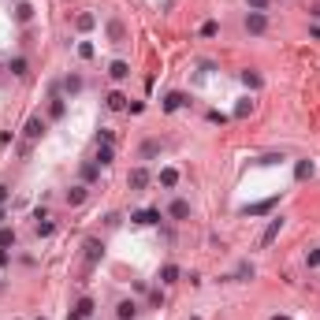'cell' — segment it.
<instances>
[{"instance_id": "60d3db41", "label": "cell", "mask_w": 320, "mask_h": 320, "mask_svg": "<svg viewBox=\"0 0 320 320\" xmlns=\"http://www.w3.org/2000/svg\"><path fill=\"white\" fill-rule=\"evenodd\" d=\"M313 19H320V4H316V8H313Z\"/></svg>"}, {"instance_id": "ac0fdd59", "label": "cell", "mask_w": 320, "mask_h": 320, "mask_svg": "<svg viewBox=\"0 0 320 320\" xmlns=\"http://www.w3.org/2000/svg\"><path fill=\"white\" fill-rule=\"evenodd\" d=\"M179 279V264H164L160 268V283H175Z\"/></svg>"}, {"instance_id": "4dcf8cb0", "label": "cell", "mask_w": 320, "mask_h": 320, "mask_svg": "<svg viewBox=\"0 0 320 320\" xmlns=\"http://www.w3.org/2000/svg\"><path fill=\"white\" fill-rule=\"evenodd\" d=\"M306 264H309V268H320V250H309V253H306Z\"/></svg>"}, {"instance_id": "d590c367", "label": "cell", "mask_w": 320, "mask_h": 320, "mask_svg": "<svg viewBox=\"0 0 320 320\" xmlns=\"http://www.w3.org/2000/svg\"><path fill=\"white\" fill-rule=\"evenodd\" d=\"M268 4H272V0H250V8H253V11H264Z\"/></svg>"}, {"instance_id": "e575fe53", "label": "cell", "mask_w": 320, "mask_h": 320, "mask_svg": "<svg viewBox=\"0 0 320 320\" xmlns=\"http://www.w3.org/2000/svg\"><path fill=\"white\" fill-rule=\"evenodd\" d=\"M156 149H160V146H156V141H146V146H141V156H153Z\"/></svg>"}, {"instance_id": "277c9868", "label": "cell", "mask_w": 320, "mask_h": 320, "mask_svg": "<svg viewBox=\"0 0 320 320\" xmlns=\"http://www.w3.org/2000/svg\"><path fill=\"white\" fill-rule=\"evenodd\" d=\"M23 134H26V141H38V138L45 134V119H41V116H30L26 127H23Z\"/></svg>"}, {"instance_id": "5b68a950", "label": "cell", "mask_w": 320, "mask_h": 320, "mask_svg": "<svg viewBox=\"0 0 320 320\" xmlns=\"http://www.w3.org/2000/svg\"><path fill=\"white\" fill-rule=\"evenodd\" d=\"M246 30H250V34H264V30H268L264 11H250V15H246Z\"/></svg>"}, {"instance_id": "603a6c76", "label": "cell", "mask_w": 320, "mask_h": 320, "mask_svg": "<svg viewBox=\"0 0 320 320\" xmlns=\"http://www.w3.org/2000/svg\"><path fill=\"white\" fill-rule=\"evenodd\" d=\"M8 71H11L15 78H23V75H26V60H23V56H15V60L8 63Z\"/></svg>"}, {"instance_id": "9c48e42d", "label": "cell", "mask_w": 320, "mask_h": 320, "mask_svg": "<svg viewBox=\"0 0 320 320\" xmlns=\"http://www.w3.org/2000/svg\"><path fill=\"white\" fill-rule=\"evenodd\" d=\"M134 316H138V306H134L131 298H123L119 306H116V320H134Z\"/></svg>"}, {"instance_id": "6da1fadb", "label": "cell", "mask_w": 320, "mask_h": 320, "mask_svg": "<svg viewBox=\"0 0 320 320\" xmlns=\"http://www.w3.org/2000/svg\"><path fill=\"white\" fill-rule=\"evenodd\" d=\"M104 257V242L101 238H86V268H97Z\"/></svg>"}, {"instance_id": "7402d4cb", "label": "cell", "mask_w": 320, "mask_h": 320, "mask_svg": "<svg viewBox=\"0 0 320 320\" xmlns=\"http://www.w3.org/2000/svg\"><path fill=\"white\" fill-rule=\"evenodd\" d=\"M15 19H19V23H30V19H34V8H30L26 0H23V4L15 8Z\"/></svg>"}, {"instance_id": "d6a6232c", "label": "cell", "mask_w": 320, "mask_h": 320, "mask_svg": "<svg viewBox=\"0 0 320 320\" xmlns=\"http://www.w3.org/2000/svg\"><path fill=\"white\" fill-rule=\"evenodd\" d=\"M216 30H220L216 23H205V26H201V38H216Z\"/></svg>"}, {"instance_id": "5bb4252c", "label": "cell", "mask_w": 320, "mask_h": 320, "mask_svg": "<svg viewBox=\"0 0 320 320\" xmlns=\"http://www.w3.org/2000/svg\"><path fill=\"white\" fill-rule=\"evenodd\" d=\"M93 160H97L101 168H108L112 160H116V149H112V146H97V156H93Z\"/></svg>"}, {"instance_id": "3957f363", "label": "cell", "mask_w": 320, "mask_h": 320, "mask_svg": "<svg viewBox=\"0 0 320 320\" xmlns=\"http://www.w3.org/2000/svg\"><path fill=\"white\" fill-rule=\"evenodd\" d=\"M279 231H283V216H272L268 227H264V235H261V246H272L279 238Z\"/></svg>"}, {"instance_id": "f1b7e54d", "label": "cell", "mask_w": 320, "mask_h": 320, "mask_svg": "<svg viewBox=\"0 0 320 320\" xmlns=\"http://www.w3.org/2000/svg\"><path fill=\"white\" fill-rule=\"evenodd\" d=\"M8 246H15V231L11 227H0V250H8Z\"/></svg>"}, {"instance_id": "52a82bcc", "label": "cell", "mask_w": 320, "mask_h": 320, "mask_svg": "<svg viewBox=\"0 0 320 320\" xmlns=\"http://www.w3.org/2000/svg\"><path fill=\"white\" fill-rule=\"evenodd\" d=\"M276 201H279V198H268V201H257V205H246L242 216H264V212L276 209Z\"/></svg>"}, {"instance_id": "44dd1931", "label": "cell", "mask_w": 320, "mask_h": 320, "mask_svg": "<svg viewBox=\"0 0 320 320\" xmlns=\"http://www.w3.org/2000/svg\"><path fill=\"white\" fill-rule=\"evenodd\" d=\"M231 279H238V283H242V279H253V264H250V261H242V264L235 268V276H231Z\"/></svg>"}, {"instance_id": "ffe728a7", "label": "cell", "mask_w": 320, "mask_h": 320, "mask_svg": "<svg viewBox=\"0 0 320 320\" xmlns=\"http://www.w3.org/2000/svg\"><path fill=\"white\" fill-rule=\"evenodd\" d=\"M86 201V186H71L67 190V205H82Z\"/></svg>"}, {"instance_id": "1f68e13d", "label": "cell", "mask_w": 320, "mask_h": 320, "mask_svg": "<svg viewBox=\"0 0 320 320\" xmlns=\"http://www.w3.org/2000/svg\"><path fill=\"white\" fill-rule=\"evenodd\" d=\"M78 56H82V60H93V45L82 41V45H78Z\"/></svg>"}, {"instance_id": "83f0119b", "label": "cell", "mask_w": 320, "mask_h": 320, "mask_svg": "<svg viewBox=\"0 0 320 320\" xmlns=\"http://www.w3.org/2000/svg\"><path fill=\"white\" fill-rule=\"evenodd\" d=\"M97 175H101V164H97V160H93V164H86V168H82V179H86V183H93V179H97Z\"/></svg>"}, {"instance_id": "e0dca14e", "label": "cell", "mask_w": 320, "mask_h": 320, "mask_svg": "<svg viewBox=\"0 0 320 320\" xmlns=\"http://www.w3.org/2000/svg\"><path fill=\"white\" fill-rule=\"evenodd\" d=\"M313 175V160H298L294 164V179H309Z\"/></svg>"}, {"instance_id": "d4e9b609", "label": "cell", "mask_w": 320, "mask_h": 320, "mask_svg": "<svg viewBox=\"0 0 320 320\" xmlns=\"http://www.w3.org/2000/svg\"><path fill=\"white\" fill-rule=\"evenodd\" d=\"M78 313H82V316H93V309H97V306H93V298L86 294V298H78V306H75Z\"/></svg>"}, {"instance_id": "7a4b0ae2", "label": "cell", "mask_w": 320, "mask_h": 320, "mask_svg": "<svg viewBox=\"0 0 320 320\" xmlns=\"http://www.w3.org/2000/svg\"><path fill=\"white\" fill-rule=\"evenodd\" d=\"M149 179H153V175H149L146 168H131V175H127V186H131V190H146Z\"/></svg>"}, {"instance_id": "f35d334b", "label": "cell", "mask_w": 320, "mask_h": 320, "mask_svg": "<svg viewBox=\"0 0 320 320\" xmlns=\"http://www.w3.org/2000/svg\"><path fill=\"white\" fill-rule=\"evenodd\" d=\"M67 320H86V316L78 313V309H71V313H67Z\"/></svg>"}, {"instance_id": "d6986e66", "label": "cell", "mask_w": 320, "mask_h": 320, "mask_svg": "<svg viewBox=\"0 0 320 320\" xmlns=\"http://www.w3.org/2000/svg\"><path fill=\"white\" fill-rule=\"evenodd\" d=\"M175 183H179V171H175V168H164V171H160V186H175Z\"/></svg>"}, {"instance_id": "ab89813d", "label": "cell", "mask_w": 320, "mask_h": 320, "mask_svg": "<svg viewBox=\"0 0 320 320\" xmlns=\"http://www.w3.org/2000/svg\"><path fill=\"white\" fill-rule=\"evenodd\" d=\"M4 216H8V209H4V205H0V223H4Z\"/></svg>"}, {"instance_id": "7c38bea8", "label": "cell", "mask_w": 320, "mask_h": 320, "mask_svg": "<svg viewBox=\"0 0 320 320\" xmlns=\"http://www.w3.org/2000/svg\"><path fill=\"white\" fill-rule=\"evenodd\" d=\"M108 38L116 41V45H123V41H127V30H123V23H119V19H112V23H108Z\"/></svg>"}, {"instance_id": "8992f818", "label": "cell", "mask_w": 320, "mask_h": 320, "mask_svg": "<svg viewBox=\"0 0 320 320\" xmlns=\"http://www.w3.org/2000/svg\"><path fill=\"white\" fill-rule=\"evenodd\" d=\"M138 227H153V223H160V209H141V212H134L131 216Z\"/></svg>"}, {"instance_id": "4316f807", "label": "cell", "mask_w": 320, "mask_h": 320, "mask_svg": "<svg viewBox=\"0 0 320 320\" xmlns=\"http://www.w3.org/2000/svg\"><path fill=\"white\" fill-rule=\"evenodd\" d=\"M52 231H56V223H52L49 216H45V220H38V235H41V238H49Z\"/></svg>"}, {"instance_id": "74e56055", "label": "cell", "mask_w": 320, "mask_h": 320, "mask_svg": "<svg viewBox=\"0 0 320 320\" xmlns=\"http://www.w3.org/2000/svg\"><path fill=\"white\" fill-rule=\"evenodd\" d=\"M8 261H11V253H8V250H0V268H8Z\"/></svg>"}, {"instance_id": "8fae6325", "label": "cell", "mask_w": 320, "mask_h": 320, "mask_svg": "<svg viewBox=\"0 0 320 320\" xmlns=\"http://www.w3.org/2000/svg\"><path fill=\"white\" fill-rule=\"evenodd\" d=\"M49 101H52V104H49V116H52V119H63V112H67V101H63L60 93H52Z\"/></svg>"}, {"instance_id": "8d00e7d4", "label": "cell", "mask_w": 320, "mask_h": 320, "mask_svg": "<svg viewBox=\"0 0 320 320\" xmlns=\"http://www.w3.org/2000/svg\"><path fill=\"white\" fill-rule=\"evenodd\" d=\"M8 198H11V190H8L4 183H0V205H8Z\"/></svg>"}, {"instance_id": "30bf717a", "label": "cell", "mask_w": 320, "mask_h": 320, "mask_svg": "<svg viewBox=\"0 0 320 320\" xmlns=\"http://www.w3.org/2000/svg\"><path fill=\"white\" fill-rule=\"evenodd\" d=\"M108 75L116 78V82H123V78H131V63H123V60H112V67H108Z\"/></svg>"}, {"instance_id": "484cf974", "label": "cell", "mask_w": 320, "mask_h": 320, "mask_svg": "<svg viewBox=\"0 0 320 320\" xmlns=\"http://www.w3.org/2000/svg\"><path fill=\"white\" fill-rule=\"evenodd\" d=\"M63 90H67V93H78V90H82V78H78V75H67V78H63Z\"/></svg>"}, {"instance_id": "9a60e30c", "label": "cell", "mask_w": 320, "mask_h": 320, "mask_svg": "<svg viewBox=\"0 0 320 320\" xmlns=\"http://www.w3.org/2000/svg\"><path fill=\"white\" fill-rule=\"evenodd\" d=\"M242 86H246V90H261L264 78H261L257 71H242Z\"/></svg>"}, {"instance_id": "b9f144b4", "label": "cell", "mask_w": 320, "mask_h": 320, "mask_svg": "<svg viewBox=\"0 0 320 320\" xmlns=\"http://www.w3.org/2000/svg\"><path fill=\"white\" fill-rule=\"evenodd\" d=\"M272 320H291V316H272Z\"/></svg>"}, {"instance_id": "2e32d148", "label": "cell", "mask_w": 320, "mask_h": 320, "mask_svg": "<svg viewBox=\"0 0 320 320\" xmlns=\"http://www.w3.org/2000/svg\"><path fill=\"white\" fill-rule=\"evenodd\" d=\"M183 104H186L183 93H168V97H164V112H179Z\"/></svg>"}, {"instance_id": "7bdbcfd3", "label": "cell", "mask_w": 320, "mask_h": 320, "mask_svg": "<svg viewBox=\"0 0 320 320\" xmlns=\"http://www.w3.org/2000/svg\"><path fill=\"white\" fill-rule=\"evenodd\" d=\"M38 320H45V316H38Z\"/></svg>"}, {"instance_id": "f546056e", "label": "cell", "mask_w": 320, "mask_h": 320, "mask_svg": "<svg viewBox=\"0 0 320 320\" xmlns=\"http://www.w3.org/2000/svg\"><path fill=\"white\" fill-rule=\"evenodd\" d=\"M250 112H253V101H250V97H242V101L235 104V116H238V119H242V116H250Z\"/></svg>"}, {"instance_id": "ba28073f", "label": "cell", "mask_w": 320, "mask_h": 320, "mask_svg": "<svg viewBox=\"0 0 320 320\" xmlns=\"http://www.w3.org/2000/svg\"><path fill=\"white\" fill-rule=\"evenodd\" d=\"M168 216H171V220H190V201L175 198V201L168 205Z\"/></svg>"}, {"instance_id": "836d02e7", "label": "cell", "mask_w": 320, "mask_h": 320, "mask_svg": "<svg viewBox=\"0 0 320 320\" xmlns=\"http://www.w3.org/2000/svg\"><path fill=\"white\" fill-rule=\"evenodd\" d=\"M149 306H153V309H160V306H164V298H160V291H149Z\"/></svg>"}, {"instance_id": "4fadbf2b", "label": "cell", "mask_w": 320, "mask_h": 320, "mask_svg": "<svg viewBox=\"0 0 320 320\" xmlns=\"http://www.w3.org/2000/svg\"><path fill=\"white\" fill-rule=\"evenodd\" d=\"M104 104H108L112 112H123V108H127V97H123V93H119V90H112V93H108V97H104Z\"/></svg>"}, {"instance_id": "cb8c5ba5", "label": "cell", "mask_w": 320, "mask_h": 320, "mask_svg": "<svg viewBox=\"0 0 320 320\" xmlns=\"http://www.w3.org/2000/svg\"><path fill=\"white\" fill-rule=\"evenodd\" d=\"M93 23H97V19H93L90 11H82V15H78V19H75V26L82 30V34H86V30H93Z\"/></svg>"}]
</instances>
